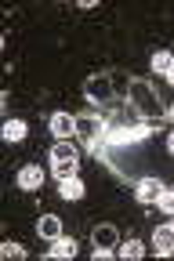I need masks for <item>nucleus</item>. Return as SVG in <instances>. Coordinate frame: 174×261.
<instances>
[{
    "mask_svg": "<svg viewBox=\"0 0 174 261\" xmlns=\"http://www.w3.org/2000/svg\"><path fill=\"white\" fill-rule=\"evenodd\" d=\"M127 106H131L138 116H142L145 123H149V120H163V116H167V106L160 102V91H156L149 80H138V76L127 84Z\"/></svg>",
    "mask_w": 174,
    "mask_h": 261,
    "instance_id": "nucleus-1",
    "label": "nucleus"
},
{
    "mask_svg": "<svg viewBox=\"0 0 174 261\" xmlns=\"http://www.w3.org/2000/svg\"><path fill=\"white\" fill-rule=\"evenodd\" d=\"M84 91H87V102H94L98 109H106L113 98H116V84H113L109 73H94V76H87Z\"/></svg>",
    "mask_w": 174,
    "mask_h": 261,
    "instance_id": "nucleus-2",
    "label": "nucleus"
},
{
    "mask_svg": "<svg viewBox=\"0 0 174 261\" xmlns=\"http://www.w3.org/2000/svg\"><path fill=\"white\" fill-rule=\"evenodd\" d=\"M47 130L55 135V142H73L80 130H77V116L73 113H55L51 120H47Z\"/></svg>",
    "mask_w": 174,
    "mask_h": 261,
    "instance_id": "nucleus-3",
    "label": "nucleus"
},
{
    "mask_svg": "<svg viewBox=\"0 0 174 261\" xmlns=\"http://www.w3.org/2000/svg\"><path fill=\"white\" fill-rule=\"evenodd\" d=\"M18 189L22 192H37V189H44V181H47V174H44V167H37V163H26V167L18 171Z\"/></svg>",
    "mask_w": 174,
    "mask_h": 261,
    "instance_id": "nucleus-4",
    "label": "nucleus"
},
{
    "mask_svg": "<svg viewBox=\"0 0 174 261\" xmlns=\"http://www.w3.org/2000/svg\"><path fill=\"white\" fill-rule=\"evenodd\" d=\"M77 254H80V243H77L73 236H65V232H62L58 240H51V247H47V257H51V261H58V257L69 261V257H77Z\"/></svg>",
    "mask_w": 174,
    "mask_h": 261,
    "instance_id": "nucleus-5",
    "label": "nucleus"
},
{
    "mask_svg": "<svg viewBox=\"0 0 174 261\" xmlns=\"http://www.w3.org/2000/svg\"><path fill=\"white\" fill-rule=\"evenodd\" d=\"M160 192H163V181L160 178H142V181L134 185V200L138 203H156Z\"/></svg>",
    "mask_w": 174,
    "mask_h": 261,
    "instance_id": "nucleus-6",
    "label": "nucleus"
},
{
    "mask_svg": "<svg viewBox=\"0 0 174 261\" xmlns=\"http://www.w3.org/2000/svg\"><path fill=\"white\" fill-rule=\"evenodd\" d=\"M84 178L80 174H73V178H58V196L62 200H69V203H77V200H84Z\"/></svg>",
    "mask_w": 174,
    "mask_h": 261,
    "instance_id": "nucleus-7",
    "label": "nucleus"
},
{
    "mask_svg": "<svg viewBox=\"0 0 174 261\" xmlns=\"http://www.w3.org/2000/svg\"><path fill=\"white\" fill-rule=\"evenodd\" d=\"M153 250H156L160 257H170V254H174V228H170V225L153 228Z\"/></svg>",
    "mask_w": 174,
    "mask_h": 261,
    "instance_id": "nucleus-8",
    "label": "nucleus"
},
{
    "mask_svg": "<svg viewBox=\"0 0 174 261\" xmlns=\"http://www.w3.org/2000/svg\"><path fill=\"white\" fill-rule=\"evenodd\" d=\"M47 160H51V163H77V160H80V149H77L73 142H55L51 152H47Z\"/></svg>",
    "mask_w": 174,
    "mask_h": 261,
    "instance_id": "nucleus-9",
    "label": "nucleus"
},
{
    "mask_svg": "<svg viewBox=\"0 0 174 261\" xmlns=\"http://www.w3.org/2000/svg\"><path fill=\"white\" fill-rule=\"evenodd\" d=\"M37 236L47 240V243L58 240V236H62V218H58V214H44V218L37 221Z\"/></svg>",
    "mask_w": 174,
    "mask_h": 261,
    "instance_id": "nucleus-10",
    "label": "nucleus"
},
{
    "mask_svg": "<svg viewBox=\"0 0 174 261\" xmlns=\"http://www.w3.org/2000/svg\"><path fill=\"white\" fill-rule=\"evenodd\" d=\"M91 243H94V247H120L116 225H94V228H91Z\"/></svg>",
    "mask_w": 174,
    "mask_h": 261,
    "instance_id": "nucleus-11",
    "label": "nucleus"
},
{
    "mask_svg": "<svg viewBox=\"0 0 174 261\" xmlns=\"http://www.w3.org/2000/svg\"><path fill=\"white\" fill-rule=\"evenodd\" d=\"M116 257H123V261H142V257H145V243H142V240H123V243L116 247Z\"/></svg>",
    "mask_w": 174,
    "mask_h": 261,
    "instance_id": "nucleus-12",
    "label": "nucleus"
},
{
    "mask_svg": "<svg viewBox=\"0 0 174 261\" xmlns=\"http://www.w3.org/2000/svg\"><path fill=\"white\" fill-rule=\"evenodd\" d=\"M26 135H29V123H26V120L11 116V120L4 123V138H8V142H22Z\"/></svg>",
    "mask_w": 174,
    "mask_h": 261,
    "instance_id": "nucleus-13",
    "label": "nucleus"
},
{
    "mask_svg": "<svg viewBox=\"0 0 174 261\" xmlns=\"http://www.w3.org/2000/svg\"><path fill=\"white\" fill-rule=\"evenodd\" d=\"M149 65H153V73H163V76H167V73L174 69V55H170V51H156V55L149 58Z\"/></svg>",
    "mask_w": 174,
    "mask_h": 261,
    "instance_id": "nucleus-14",
    "label": "nucleus"
},
{
    "mask_svg": "<svg viewBox=\"0 0 174 261\" xmlns=\"http://www.w3.org/2000/svg\"><path fill=\"white\" fill-rule=\"evenodd\" d=\"M0 257H11V261H22V257H29V250H26L22 243L8 240V243H0Z\"/></svg>",
    "mask_w": 174,
    "mask_h": 261,
    "instance_id": "nucleus-15",
    "label": "nucleus"
},
{
    "mask_svg": "<svg viewBox=\"0 0 174 261\" xmlns=\"http://www.w3.org/2000/svg\"><path fill=\"white\" fill-rule=\"evenodd\" d=\"M156 207H160V214L174 218V189H163V192H160V200H156Z\"/></svg>",
    "mask_w": 174,
    "mask_h": 261,
    "instance_id": "nucleus-16",
    "label": "nucleus"
},
{
    "mask_svg": "<svg viewBox=\"0 0 174 261\" xmlns=\"http://www.w3.org/2000/svg\"><path fill=\"white\" fill-rule=\"evenodd\" d=\"M51 174L55 178H73L77 174V163H51Z\"/></svg>",
    "mask_w": 174,
    "mask_h": 261,
    "instance_id": "nucleus-17",
    "label": "nucleus"
},
{
    "mask_svg": "<svg viewBox=\"0 0 174 261\" xmlns=\"http://www.w3.org/2000/svg\"><path fill=\"white\" fill-rule=\"evenodd\" d=\"M91 257H94V261H109V257H116V247H94Z\"/></svg>",
    "mask_w": 174,
    "mask_h": 261,
    "instance_id": "nucleus-18",
    "label": "nucleus"
},
{
    "mask_svg": "<svg viewBox=\"0 0 174 261\" xmlns=\"http://www.w3.org/2000/svg\"><path fill=\"white\" fill-rule=\"evenodd\" d=\"M167 152L174 156V130H170V135H167Z\"/></svg>",
    "mask_w": 174,
    "mask_h": 261,
    "instance_id": "nucleus-19",
    "label": "nucleus"
},
{
    "mask_svg": "<svg viewBox=\"0 0 174 261\" xmlns=\"http://www.w3.org/2000/svg\"><path fill=\"white\" fill-rule=\"evenodd\" d=\"M167 120H170V123H174V106H170V109H167Z\"/></svg>",
    "mask_w": 174,
    "mask_h": 261,
    "instance_id": "nucleus-20",
    "label": "nucleus"
},
{
    "mask_svg": "<svg viewBox=\"0 0 174 261\" xmlns=\"http://www.w3.org/2000/svg\"><path fill=\"white\" fill-rule=\"evenodd\" d=\"M167 80H170V84H174V69H170V73H167Z\"/></svg>",
    "mask_w": 174,
    "mask_h": 261,
    "instance_id": "nucleus-21",
    "label": "nucleus"
},
{
    "mask_svg": "<svg viewBox=\"0 0 174 261\" xmlns=\"http://www.w3.org/2000/svg\"><path fill=\"white\" fill-rule=\"evenodd\" d=\"M170 228H174V218H170Z\"/></svg>",
    "mask_w": 174,
    "mask_h": 261,
    "instance_id": "nucleus-22",
    "label": "nucleus"
}]
</instances>
